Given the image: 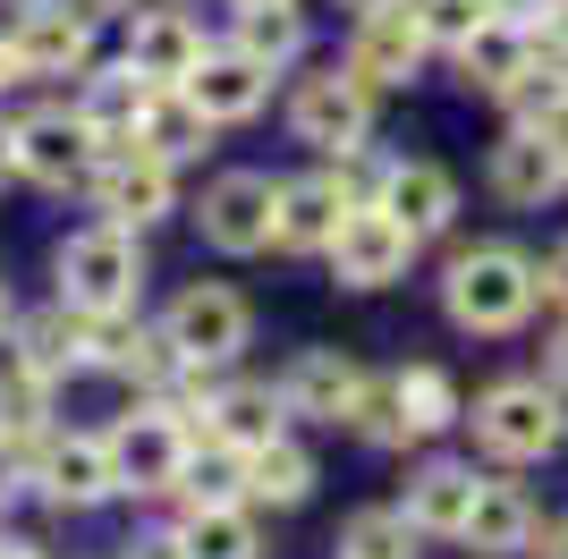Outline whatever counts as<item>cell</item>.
Instances as JSON below:
<instances>
[{"mask_svg": "<svg viewBox=\"0 0 568 559\" xmlns=\"http://www.w3.org/2000/svg\"><path fill=\"white\" fill-rule=\"evenodd\" d=\"M535 263L518 255V246H467V255L450 263V280H442V305H450L458 331H518L526 305H535Z\"/></svg>", "mask_w": 568, "mask_h": 559, "instance_id": "cell-1", "label": "cell"}, {"mask_svg": "<svg viewBox=\"0 0 568 559\" xmlns=\"http://www.w3.org/2000/svg\"><path fill=\"white\" fill-rule=\"evenodd\" d=\"M136 280H144V246L119 230V221L77 230L69 246H60V297H69L77 314H128V305H136Z\"/></svg>", "mask_w": 568, "mask_h": 559, "instance_id": "cell-2", "label": "cell"}, {"mask_svg": "<svg viewBox=\"0 0 568 559\" xmlns=\"http://www.w3.org/2000/svg\"><path fill=\"white\" fill-rule=\"evenodd\" d=\"M246 331H255L246 297H237V288H221V280H195V288H179V297H170L162 339L179 348V365H230V356L246 348Z\"/></svg>", "mask_w": 568, "mask_h": 559, "instance_id": "cell-3", "label": "cell"}, {"mask_svg": "<svg viewBox=\"0 0 568 559\" xmlns=\"http://www.w3.org/2000/svg\"><path fill=\"white\" fill-rule=\"evenodd\" d=\"M288 119H297V136L314 144V153H356L365 144V128H374V85L356 69H323L297 85V102H288Z\"/></svg>", "mask_w": 568, "mask_h": 559, "instance_id": "cell-4", "label": "cell"}, {"mask_svg": "<svg viewBox=\"0 0 568 559\" xmlns=\"http://www.w3.org/2000/svg\"><path fill=\"white\" fill-rule=\"evenodd\" d=\"M475 441L493 458H544V449H560V398L544 382H500L475 407Z\"/></svg>", "mask_w": 568, "mask_h": 559, "instance_id": "cell-5", "label": "cell"}, {"mask_svg": "<svg viewBox=\"0 0 568 559\" xmlns=\"http://www.w3.org/2000/svg\"><path fill=\"white\" fill-rule=\"evenodd\" d=\"M9 153H18V170L34 186H77V179H94L102 136L85 128V111H43L26 128H9Z\"/></svg>", "mask_w": 568, "mask_h": 559, "instance_id": "cell-6", "label": "cell"}, {"mask_svg": "<svg viewBox=\"0 0 568 559\" xmlns=\"http://www.w3.org/2000/svg\"><path fill=\"white\" fill-rule=\"evenodd\" d=\"M323 255H332L339 288H390V280L407 272V255H416V237H407L382 204H365V212H348V221H339V237L323 246Z\"/></svg>", "mask_w": 568, "mask_h": 559, "instance_id": "cell-7", "label": "cell"}, {"mask_svg": "<svg viewBox=\"0 0 568 559\" xmlns=\"http://www.w3.org/2000/svg\"><path fill=\"white\" fill-rule=\"evenodd\" d=\"M94 195H102V212H111L119 230H144V221H162V212H170V162H162V153H144L136 136L102 144Z\"/></svg>", "mask_w": 568, "mask_h": 559, "instance_id": "cell-8", "label": "cell"}, {"mask_svg": "<svg viewBox=\"0 0 568 559\" xmlns=\"http://www.w3.org/2000/svg\"><path fill=\"white\" fill-rule=\"evenodd\" d=\"M272 204H281V186L255 179V170H230V179L204 186V246H221V255H255V246H272Z\"/></svg>", "mask_w": 568, "mask_h": 559, "instance_id": "cell-9", "label": "cell"}, {"mask_svg": "<svg viewBox=\"0 0 568 559\" xmlns=\"http://www.w3.org/2000/svg\"><path fill=\"white\" fill-rule=\"evenodd\" d=\"M9 51H18L26 77H77L94 60V18H85V9H60V0H26Z\"/></svg>", "mask_w": 568, "mask_h": 559, "instance_id": "cell-10", "label": "cell"}, {"mask_svg": "<svg viewBox=\"0 0 568 559\" xmlns=\"http://www.w3.org/2000/svg\"><path fill=\"white\" fill-rule=\"evenodd\" d=\"M425 9L416 0H382V9H365V26H356V51H348V69L365 77V85H399L416 60H425Z\"/></svg>", "mask_w": 568, "mask_h": 559, "instance_id": "cell-11", "label": "cell"}, {"mask_svg": "<svg viewBox=\"0 0 568 559\" xmlns=\"http://www.w3.org/2000/svg\"><path fill=\"white\" fill-rule=\"evenodd\" d=\"M179 458H187V433H179V416H170V407L128 416V424L111 433L119 491H170V484H179Z\"/></svg>", "mask_w": 568, "mask_h": 559, "instance_id": "cell-12", "label": "cell"}, {"mask_svg": "<svg viewBox=\"0 0 568 559\" xmlns=\"http://www.w3.org/2000/svg\"><path fill=\"white\" fill-rule=\"evenodd\" d=\"M34 484L60 500V509H94L119 491V466H111V441L94 433H69V441H43L34 449Z\"/></svg>", "mask_w": 568, "mask_h": 559, "instance_id": "cell-13", "label": "cell"}, {"mask_svg": "<svg viewBox=\"0 0 568 559\" xmlns=\"http://www.w3.org/2000/svg\"><path fill=\"white\" fill-rule=\"evenodd\" d=\"M356 398H365V373H356L339 348H306L288 365V382H281V407L288 416H314V424L356 416Z\"/></svg>", "mask_w": 568, "mask_h": 559, "instance_id": "cell-14", "label": "cell"}, {"mask_svg": "<svg viewBox=\"0 0 568 559\" xmlns=\"http://www.w3.org/2000/svg\"><path fill=\"white\" fill-rule=\"evenodd\" d=\"M179 93H187L213 128H221V119H255L263 93H272V69H263V60H246V51H204V60H195V77H187Z\"/></svg>", "mask_w": 568, "mask_h": 559, "instance_id": "cell-15", "label": "cell"}, {"mask_svg": "<svg viewBox=\"0 0 568 559\" xmlns=\"http://www.w3.org/2000/svg\"><path fill=\"white\" fill-rule=\"evenodd\" d=\"M195 60H204V34H195L187 18H170V9L136 18V34H128V69H136L144 85H187Z\"/></svg>", "mask_w": 568, "mask_h": 559, "instance_id": "cell-16", "label": "cell"}, {"mask_svg": "<svg viewBox=\"0 0 568 559\" xmlns=\"http://www.w3.org/2000/svg\"><path fill=\"white\" fill-rule=\"evenodd\" d=\"M339 221H348V204H339L332 170H323V179H288V186H281V204H272V237H281V246H297V255L332 246Z\"/></svg>", "mask_w": 568, "mask_h": 559, "instance_id": "cell-17", "label": "cell"}, {"mask_svg": "<svg viewBox=\"0 0 568 559\" xmlns=\"http://www.w3.org/2000/svg\"><path fill=\"white\" fill-rule=\"evenodd\" d=\"M382 212H390L407 237H433V230H450V212H458V179L433 170V162H399L390 186H382Z\"/></svg>", "mask_w": 568, "mask_h": 559, "instance_id": "cell-18", "label": "cell"}, {"mask_svg": "<svg viewBox=\"0 0 568 559\" xmlns=\"http://www.w3.org/2000/svg\"><path fill=\"white\" fill-rule=\"evenodd\" d=\"M475 491H484V475L475 466H425L416 484H407V526L416 535H467V517H475Z\"/></svg>", "mask_w": 568, "mask_h": 559, "instance_id": "cell-19", "label": "cell"}, {"mask_svg": "<svg viewBox=\"0 0 568 559\" xmlns=\"http://www.w3.org/2000/svg\"><path fill=\"white\" fill-rule=\"evenodd\" d=\"M568 186V170H560V153H551L544 136H500L493 144V195L500 204H544V195H560Z\"/></svg>", "mask_w": 568, "mask_h": 559, "instance_id": "cell-20", "label": "cell"}, {"mask_svg": "<svg viewBox=\"0 0 568 559\" xmlns=\"http://www.w3.org/2000/svg\"><path fill=\"white\" fill-rule=\"evenodd\" d=\"M458 542H475V551H493V559L535 551V500H526L518 484H484V491H475V517H467V535H458Z\"/></svg>", "mask_w": 568, "mask_h": 559, "instance_id": "cell-21", "label": "cell"}, {"mask_svg": "<svg viewBox=\"0 0 568 559\" xmlns=\"http://www.w3.org/2000/svg\"><path fill=\"white\" fill-rule=\"evenodd\" d=\"M153 93L162 85H144V77L119 60V69H102L94 85H85V128H94L102 144H128L144 128V111H153Z\"/></svg>", "mask_w": 568, "mask_h": 559, "instance_id": "cell-22", "label": "cell"}, {"mask_svg": "<svg viewBox=\"0 0 568 559\" xmlns=\"http://www.w3.org/2000/svg\"><path fill=\"white\" fill-rule=\"evenodd\" d=\"M458 69H467V85L509 93L526 69H535V34H526V26H509V18H493L475 43H458Z\"/></svg>", "mask_w": 568, "mask_h": 559, "instance_id": "cell-23", "label": "cell"}, {"mask_svg": "<svg viewBox=\"0 0 568 559\" xmlns=\"http://www.w3.org/2000/svg\"><path fill=\"white\" fill-rule=\"evenodd\" d=\"M390 407H399L407 441H425V433L458 424V382L442 365H399V373H390Z\"/></svg>", "mask_w": 568, "mask_h": 559, "instance_id": "cell-24", "label": "cell"}, {"mask_svg": "<svg viewBox=\"0 0 568 559\" xmlns=\"http://www.w3.org/2000/svg\"><path fill=\"white\" fill-rule=\"evenodd\" d=\"M281 390L272 382H237V390L213 398V424H221V441L230 449H263V441H281Z\"/></svg>", "mask_w": 568, "mask_h": 559, "instance_id": "cell-25", "label": "cell"}, {"mask_svg": "<svg viewBox=\"0 0 568 559\" xmlns=\"http://www.w3.org/2000/svg\"><path fill=\"white\" fill-rule=\"evenodd\" d=\"M204 136H213V119L195 111L179 85L153 93V111H144V128H136V144H144V153H162V162H187V153H204Z\"/></svg>", "mask_w": 568, "mask_h": 559, "instance_id": "cell-26", "label": "cell"}, {"mask_svg": "<svg viewBox=\"0 0 568 559\" xmlns=\"http://www.w3.org/2000/svg\"><path fill=\"white\" fill-rule=\"evenodd\" d=\"M246 491L255 500H272V509H297L314 491V458L297 441H263V449H246Z\"/></svg>", "mask_w": 568, "mask_h": 559, "instance_id": "cell-27", "label": "cell"}, {"mask_svg": "<svg viewBox=\"0 0 568 559\" xmlns=\"http://www.w3.org/2000/svg\"><path fill=\"white\" fill-rule=\"evenodd\" d=\"M170 491H187V509H237V491H246V449H187Z\"/></svg>", "mask_w": 568, "mask_h": 559, "instance_id": "cell-28", "label": "cell"}, {"mask_svg": "<svg viewBox=\"0 0 568 559\" xmlns=\"http://www.w3.org/2000/svg\"><path fill=\"white\" fill-rule=\"evenodd\" d=\"M237 51H246V60H263V69H281V60H297V51H306V18H297L288 0L246 9V18H237Z\"/></svg>", "mask_w": 568, "mask_h": 559, "instance_id": "cell-29", "label": "cell"}, {"mask_svg": "<svg viewBox=\"0 0 568 559\" xmlns=\"http://www.w3.org/2000/svg\"><path fill=\"white\" fill-rule=\"evenodd\" d=\"M51 433H43V373H9V382H0V449H43Z\"/></svg>", "mask_w": 568, "mask_h": 559, "instance_id": "cell-30", "label": "cell"}, {"mask_svg": "<svg viewBox=\"0 0 568 559\" xmlns=\"http://www.w3.org/2000/svg\"><path fill=\"white\" fill-rule=\"evenodd\" d=\"M179 535H187V559H255V517L246 509H195Z\"/></svg>", "mask_w": 568, "mask_h": 559, "instance_id": "cell-31", "label": "cell"}, {"mask_svg": "<svg viewBox=\"0 0 568 559\" xmlns=\"http://www.w3.org/2000/svg\"><path fill=\"white\" fill-rule=\"evenodd\" d=\"M18 365H26V373H43V382H51L60 365H85V314H77V323H69V314L26 323V356H18Z\"/></svg>", "mask_w": 568, "mask_h": 559, "instance_id": "cell-32", "label": "cell"}, {"mask_svg": "<svg viewBox=\"0 0 568 559\" xmlns=\"http://www.w3.org/2000/svg\"><path fill=\"white\" fill-rule=\"evenodd\" d=\"M407 517H390V509H365V517H348V535H339V559H416L407 551Z\"/></svg>", "mask_w": 568, "mask_h": 559, "instance_id": "cell-33", "label": "cell"}, {"mask_svg": "<svg viewBox=\"0 0 568 559\" xmlns=\"http://www.w3.org/2000/svg\"><path fill=\"white\" fill-rule=\"evenodd\" d=\"M416 9H425V34L433 43H475V34H484V26H493V0H416Z\"/></svg>", "mask_w": 568, "mask_h": 559, "instance_id": "cell-34", "label": "cell"}, {"mask_svg": "<svg viewBox=\"0 0 568 559\" xmlns=\"http://www.w3.org/2000/svg\"><path fill=\"white\" fill-rule=\"evenodd\" d=\"M128 559H187V535H136Z\"/></svg>", "mask_w": 568, "mask_h": 559, "instance_id": "cell-35", "label": "cell"}, {"mask_svg": "<svg viewBox=\"0 0 568 559\" xmlns=\"http://www.w3.org/2000/svg\"><path fill=\"white\" fill-rule=\"evenodd\" d=\"M544 34H551V51H560V69H568V0H551V9H544Z\"/></svg>", "mask_w": 568, "mask_h": 559, "instance_id": "cell-36", "label": "cell"}, {"mask_svg": "<svg viewBox=\"0 0 568 559\" xmlns=\"http://www.w3.org/2000/svg\"><path fill=\"white\" fill-rule=\"evenodd\" d=\"M535 136H544V144H551V153H560V170H568V102H560V111H551V119H544V128H535Z\"/></svg>", "mask_w": 568, "mask_h": 559, "instance_id": "cell-37", "label": "cell"}, {"mask_svg": "<svg viewBox=\"0 0 568 559\" xmlns=\"http://www.w3.org/2000/svg\"><path fill=\"white\" fill-rule=\"evenodd\" d=\"M535 280H544V297H560V305H568V246H560V255H551Z\"/></svg>", "mask_w": 568, "mask_h": 559, "instance_id": "cell-38", "label": "cell"}, {"mask_svg": "<svg viewBox=\"0 0 568 559\" xmlns=\"http://www.w3.org/2000/svg\"><path fill=\"white\" fill-rule=\"evenodd\" d=\"M535 559H568V517H551V526H544V551H535Z\"/></svg>", "mask_w": 568, "mask_h": 559, "instance_id": "cell-39", "label": "cell"}, {"mask_svg": "<svg viewBox=\"0 0 568 559\" xmlns=\"http://www.w3.org/2000/svg\"><path fill=\"white\" fill-rule=\"evenodd\" d=\"M18 77H26V69H18V51L0 43V85H18Z\"/></svg>", "mask_w": 568, "mask_h": 559, "instance_id": "cell-40", "label": "cell"}, {"mask_svg": "<svg viewBox=\"0 0 568 559\" xmlns=\"http://www.w3.org/2000/svg\"><path fill=\"white\" fill-rule=\"evenodd\" d=\"M0 559H43V551H34V542H0Z\"/></svg>", "mask_w": 568, "mask_h": 559, "instance_id": "cell-41", "label": "cell"}, {"mask_svg": "<svg viewBox=\"0 0 568 559\" xmlns=\"http://www.w3.org/2000/svg\"><path fill=\"white\" fill-rule=\"evenodd\" d=\"M0 331H9V280H0Z\"/></svg>", "mask_w": 568, "mask_h": 559, "instance_id": "cell-42", "label": "cell"}, {"mask_svg": "<svg viewBox=\"0 0 568 559\" xmlns=\"http://www.w3.org/2000/svg\"><path fill=\"white\" fill-rule=\"evenodd\" d=\"M348 9H382V0H348Z\"/></svg>", "mask_w": 568, "mask_h": 559, "instance_id": "cell-43", "label": "cell"}, {"mask_svg": "<svg viewBox=\"0 0 568 559\" xmlns=\"http://www.w3.org/2000/svg\"><path fill=\"white\" fill-rule=\"evenodd\" d=\"M560 373H568V339H560Z\"/></svg>", "mask_w": 568, "mask_h": 559, "instance_id": "cell-44", "label": "cell"}]
</instances>
